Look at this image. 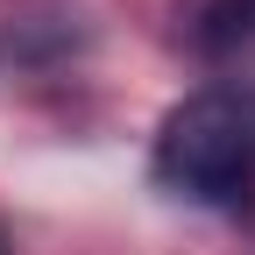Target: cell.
I'll use <instances>...</instances> for the list:
<instances>
[{
    "label": "cell",
    "instance_id": "obj_1",
    "mask_svg": "<svg viewBox=\"0 0 255 255\" xmlns=\"http://www.w3.org/2000/svg\"><path fill=\"white\" fill-rule=\"evenodd\" d=\"M149 177L184 206H234L255 184V85L220 78L163 114Z\"/></svg>",
    "mask_w": 255,
    "mask_h": 255
},
{
    "label": "cell",
    "instance_id": "obj_2",
    "mask_svg": "<svg viewBox=\"0 0 255 255\" xmlns=\"http://www.w3.org/2000/svg\"><path fill=\"white\" fill-rule=\"evenodd\" d=\"M199 50L213 64H227V71H255V0H213V7L199 14Z\"/></svg>",
    "mask_w": 255,
    "mask_h": 255
},
{
    "label": "cell",
    "instance_id": "obj_3",
    "mask_svg": "<svg viewBox=\"0 0 255 255\" xmlns=\"http://www.w3.org/2000/svg\"><path fill=\"white\" fill-rule=\"evenodd\" d=\"M0 255H7V234H0Z\"/></svg>",
    "mask_w": 255,
    "mask_h": 255
}]
</instances>
